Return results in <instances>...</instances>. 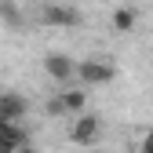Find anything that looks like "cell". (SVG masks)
<instances>
[{
  "mask_svg": "<svg viewBox=\"0 0 153 153\" xmlns=\"http://www.w3.org/2000/svg\"><path fill=\"white\" fill-rule=\"evenodd\" d=\"M26 146V128L18 120H0V153H18Z\"/></svg>",
  "mask_w": 153,
  "mask_h": 153,
  "instance_id": "obj_5",
  "label": "cell"
},
{
  "mask_svg": "<svg viewBox=\"0 0 153 153\" xmlns=\"http://www.w3.org/2000/svg\"><path fill=\"white\" fill-rule=\"evenodd\" d=\"M99 135H102V120L91 117V113H80L69 128V142H76V146H95Z\"/></svg>",
  "mask_w": 153,
  "mask_h": 153,
  "instance_id": "obj_1",
  "label": "cell"
},
{
  "mask_svg": "<svg viewBox=\"0 0 153 153\" xmlns=\"http://www.w3.org/2000/svg\"><path fill=\"white\" fill-rule=\"evenodd\" d=\"M113 76H117V69H113V62H102V59H88L76 66V80H84V84H109Z\"/></svg>",
  "mask_w": 153,
  "mask_h": 153,
  "instance_id": "obj_2",
  "label": "cell"
},
{
  "mask_svg": "<svg viewBox=\"0 0 153 153\" xmlns=\"http://www.w3.org/2000/svg\"><path fill=\"white\" fill-rule=\"evenodd\" d=\"M26 99L15 91H0V120H22L26 117Z\"/></svg>",
  "mask_w": 153,
  "mask_h": 153,
  "instance_id": "obj_6",
  "label": "cell"
},
{
  "mask_svg": "<svg viewBox=\"0 0 153 153\" xmlns=\"http://www.w3.org/2000/svg\"><path fill=\"white\" fill-rule=\"evenodd\" d=\"M0 18H4V26H11V29L22 26V11H18V4H11V0H0Z\"/></svg>",
  "mask_w": 153,
  "mask_h": 153,
  "instance_id": "obj_8",
  "label": "cell"
},
{
  "mask_svg": "<svg viewBox=\"0 0 153 153\" xmlns=\"http://www.w3.org/2000/svg\"><path fill=\"white\" fill-rule=\"evenodd\" d=\"M84 18L76 7L69 4H44V26H55V29H76Z\"/></svg>",
  "mask_w": 153,
  "mask_h": 153,
  "instance_id": "obj_3",
  "label": "cell"
},
{
  "mask_svg": "<svg viewBox=\"0 0 153 153\" xmlns=\"http://www.w3.org/2000/svg\"><path fill=\"white\" fill-rule=\"evenodd\" d=\"M44 73L51 76L55 84H69L76 76V62L69 59V55H48V59H44Z\"/></svg>",
  "mask_w": 153,
  "mask_h": 153,
  "instance_id": "obj_4",
  "label": "cell"
},
{
  "mask_svg": "<svg viewBox=\"0 0 153 153\" xmlns=\"http://www.w3.org/2000/svg\"><path fill=\"white\" fill-rule=\"evenodd\" d=\"M48 113H51V117H59V113H66V106H62V95H59V99H51V102H48Z\"/></svg>",
  "mask_w": 153,
  "mask_h": 153,
  "instance_id": "obj_10",
  "label": "cell"
},
{
  "mask_svg": "<svg viewBox=\"0 0 153 153\" xmlns=\"http://www.w3.org/2000/svg\"><path fill=\"white\" fill-rule=\"evenodd\" d=\"M84 102H88V95H84L80 88H69V91L62 95V106H66L69 113H80V109H84Z\"/></svg>",
  "mask_w": 153,
  "mask_h": 153,
  "instance_id": "obj_9",
  "label": "cell"
},
{
  "mask_svg": "<svg viewBox=\"0 0 153 153\" xmlns=\"http://www.w3.org/2000/svg\"><path fill=\"white\" fill-rule=\"evenodd\" d=\"M18 153H36V149H29V146H22V149H18Z\"/></svg>",
  "mask_w": 153,
  "mask_h": 153,
  "instance_id": "obj_12",
  "label": "cell"
},
{
  "mask_svg": "<svg viewBox=\"0 0 153 153\" xmlns=\"http://www.w3.org/2000/svg\"><path fill=\"white\" fill-rule=\"evenodd\" d=\"M139 153H153V131H146V139H142V149Z\"/></svg>",
  "mask_w": 153,
  "mask_h": 153,
  "instance_id": "obj_11",
  "label": "cell"
},
{
  "mask_svg": "<svg viewBox=\"0 0 153 153\" xmlns=\"http://www.w3.org/2000/svg\"><path fill=\"white\" fill-rule=\"evenodd\" d=\"M135 22H139V15L131 11V7H117V11H113V29L131 33V29H135Z\"/></svg>",
  "mask_w": 153,
  "mask_h": 153,
  "instance_id": "obj_7",
  "label": "cell"
}]
</instances>
